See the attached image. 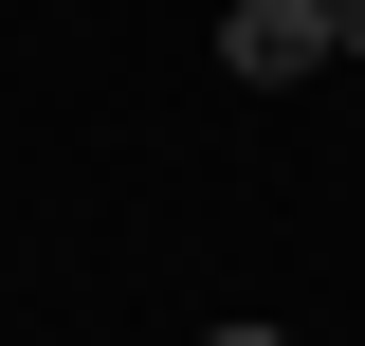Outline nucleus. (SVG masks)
Here are the masks:
<instances>
[{
  "label": "nucleus",
  "instance_id": "obj_1",
  "mask_svg": "<svg viewBox=\"0 0 365 346\" xmlns=\"http://www.w3.org/2000/svg\"><path fill=\"white\" fill-rule=\"evenodd\" d=\"M220 73H237V91L329 73V0H237V19H220Z\"/></svg>",
  "mask_w": 365,
  "mask_h": 346
},
{
  "label": "nucleus",
  "instance_id": "obj_2",
  "mask_svg": "<svg viewBox=\"0 0 365 346\" xmlns=\"http://www.w3.org/2000/svg\"><path fill=\"white\" fill-rule=\"evenodd\" d=\"M329 55H365V0H329Z\"/></svg>",
  "mask_w": 365,
  "mask_h": 346
},
{
  "label": "nucleus",
  "instance_id": "obj_3",
  "mask_svg": "<svg viewBox=\"0 0 365 346\" xmlns=\"http://www.w3.org/2000/svg\"><path fill=\"white\" fill-rule=\"evenodd\" d=\"M201 346H274V328H201Z\"/></svg>",
  "mask_w": 365,
  "mask_h": 346
}]
</instances>
